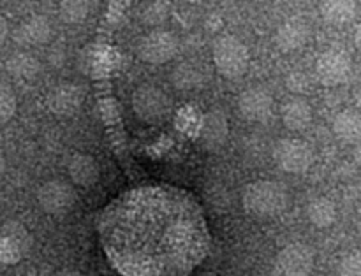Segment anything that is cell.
Returning a JSON list of instances; mask_svg holds the SVG:
<instances>
[{"mask_svg":"<svg viewBox=\"0 0 361 276\" xmlns=\"http://www.w3.org/2000/svg\"><path fill=\"white\" fill-rule=\"evenodd\" d=\"M307 218L317 229H328L337 222V206L328 197H316L307 206Z\"/></svg>","mask_w":361,"mask_h":276,"instance_id":"18","label":"cell"},{"mask_svg":"<svg viewBox=\"0 0 361 276\" xmlns=\"http://www.w3.org/2000/svg\"><path fill=\"white\" fill-rule=\"evenodd\" d=\"M7 73L16 80L30 81L41 73V62L37 56H34L28 51H18L11 55L6 62Z\"/></svg>","mask_w":361,"mask_h":276,"instance_id":"17","label":"cell"},{"mask_svg":"<svg viewBox=\"0 0 361 276\" xmlns=\"http://www.w3.org/2000/svg\"><path fill=\"white\" fill-rule=\"evenodd\" d=\"M228 118H226L224 113L221 109H214V111L207 113L201 122L200 129V137L201 143L207 148L214 150V148H221L222 144L228 139Z\"/></svg>","mask_w":361,"mask_h":276,"instance_id":"15","label":"cell"},{"mask_svg":"<svg viewBox=\"0 0 361 276\" xmlns=\"http://www.w3.org/2000/svg\"><path fill=\"white\" fill-rule=\"evenodd\" d=\"M59 14L67 25L83 23L90 14V0H60Z\"/></svg>","mask_w":361,"mask_h":276,"instance_id":"21","label":"cell"},{"mask_svg":"<svg viewBox=\"0 0 361 276\" xmlns=\"http://www.w3.org/2000/svg\"><path fill=\"white\" fill-rule=\"evenodd\" d=\"M55 276H85L83 273H80V271H74V270H66V271H60L59 275Z\"/></svg>","mask_w":361,"mask_h":276,"instance_id":"27","label":"cell"},{"mask_svg":"<svg viewBox=\"0 0 361 276\" xmlns=\"http://www.w3.org/2000/svg\"><path fill=\"white\" fill-rule=\"evenodd\" d=\"M212 58L221 76L226 80H240L249 69L250 53L238 37L228 34L214 41Z\"/></svg>","mask_w":361,"mask_h":276,"instance_id":"2","label":"cell"},{"mask_svg":"<svg viewBox=\"0 0 361 276\" xmlns=\"http://www.w3.org/2000/svg\"><path fill=\"white\" fill-rule=\"evenodd\" d=\"M171 99L155 84H141L133 94V109L140 120L157 123L171 113Z\"/></svg>","mask_w":361,"mask_h":276,"instance_id":"4","label":"cell"},{"mask_svg":"<svg viewBox=\"0 0 361 276\" xmlns=\"http://www.w3.org/2000/svg\"><path fill=\"white\" fill-rule=\"evenodd\" d=\"M4 171H6V158H4V155L0 153V176L4 175Z\"/></svg>","mask_w":361,"mask_h":276,"instance_id":"28","label":"cell"},{"mask_svg":"<svg viewBox=\"0 0 361 276\" xmlns=\"http://www.w3.org/2000/svg\"><path fill=\"white\" fill-rule=\"evenodd\" d=\"M338 276H361V256L358 250H353L342 257L338 264Z\"/></svg>","mask_w":361,"mask_h":276,"instance_id":"23","label":"cell"},{"mask_svg":"<svg viewBox=\"0 0 361 276\" xmlns=\"http://www.w3.org/2000/svg\"><path fill=\"white\" fill-rule=\"evenodd\" d=\"M314 250L305 243H291L277 253L274 276H310L314 270Z\"/></svg>","mask_w":361,"mask_h":276,"instance_id":"7","label":"cell"},{"mask_svg":"<svg viewBox=\"0 0 361 276\" xmlns=\"http://www.w3.org/2000/svg\"><path fill=\"white\" fill-rule=\"evenodd\" d=\"M67 172L74 185L88 189V187H94L101 178V165L92 155L76 153L67 162Z\"/></svg>","mask_w":361,"mask_h":276,"instance_id":"14","label":"cell"},{"mask_svg":"<svg viewBox=\"0 0 361 276\" xmlns=\"http://www.w3.org/2000/svg\"><path fill=\"white\" fill-rule=\"evenodd\" d=\"M53 35V27L44 16H30L18 25L14 30V41L25 48H34L49 42Z\"/></svg>","mask_w":361,"mask_h":276,"instance_id":"13","label":"cell"},{"mask_svg":"<svg viewBox=\"0 0 361 276\" xmlns=\"http://www.w3.org/2000/svg\"><path fill=\"white\" fill-rule=\"evenodd\" d=\"M7 35H9V25H7L6 18H4L2 14H0V44H2V42L6 41Z\"/></svg>","mask_w":361,"mask_h":276,"instance_id":"26","label":"cell"},{"mask_svg":"<svg viewBox=\"0 0 361 276\" xmlns=\"http://www.w3.org/2000/svg\"><path fill=\"white\" fill-rule=\"evenodd\" d=\"M238 109L249 122H267L274 113V97L264 87H250L240 94Z\"/></svg>","mask_w":361,"mask_h":276,"instance_id":"10","label":"cell"},{"mask_svg":"<svg viewBox=\"0 0 361 276\" xmlns=\"http://www.w3.org/2000/svg\"><path fill=\"white\" fill-rule=\"evenodd\" d=\"M185 2H189V4H200V2H203V0H185Z\"/></svg>","mask_w":361,"mask_h":276,"instance_id":"29","label":"cell"},{"mask_svg":"<svg viewBox=\"0 0 361 276\" xmlns=\"http://www.w3.org/2000/svg\"><path fill=\"white\" fill-rule=\"evenodd\" d=\"M310 25L303 18H288L275 32V44L282 53H295L310 41Z\"/></svg>","mask_w":361,"mask_h":276,"instance_id":"11","label":"cell"},{"mask_svg":"<svg viewBox=\"0 0 361 276\" xmlns=\"http://www.w3.org/2000/svg\"><path fill=\"white\" fill-rule=\"evenodd\" d=\"M286 83H288L289 90L295 92V94H303V92L309 90V87H310L309 76H307L305 73H300V70L289 74L288 80H286Z\"/></svg>","mask_w":361,"mask_h":276,"instance_id":"25","label":"cell"},{"mask_svg":"<svg viewBox=\"0 0 361 276\" xmlns=\"http://www.w3.org/2000/svg\"><path fill=\"white\" fill-rule=\"evenodd\" d=\"M314 113L310 108L309 101L300 95H293V97L286 99L281 106V120L284 127L291 132H302V130L309 129L312 123Z\"/></svg>","mask_w":361,"mask_h":276,"instance_id":"12","label":"cell"},{"mask_svg":"<svg viewBox=\"0 0 361 276\" xmlns=\"http://www.w3.org/2000/svg\"><path fill=\"white\" fill-rule=\"evenodd\" d=\"M319 11L330 25H345L356 16V0H321Z\"/></svg>","mask_w":361,"mask_h":276,"instance_id":"19","label":"cell"},{"mask_svg":"<svg viewBox=\"0 0 361 276\" xmlns=\"http://www.w3.org/2000/svg\"><path fill=\"white\" fill-rule=\"evenodd\" d=\"M178 49L180 42L175 34L157 28L141 37L140 44H137V55L143 62L152 63V65H162L175 58Z\"/></svg>","mask_w":361,"mask_h":276,"instance_id":"6","label":"cell"},{"mask_svg":"<svg viewBox=\"0 0 361 276\" xmlns=\"http://www.w3.org/2000/svg\"><path fill=\"white\" fill-rule=\"evenodd\" d=\"M166 16H168V6L164 2H152L143 13V20L150 25L162 23Z\"/></svg>","mask_w":361,"mask_h":276,"instance_id":"24","label":"cell"},{"mask_svg":"<svg viewBox=\"0 0 361 276\" xmlns=\"http://www.w3.org/2000/svg\"><path fill=\"white\" fill-rule=\"evenodd\" d=\"M274 161L281 171L289 175H305L314 164V150L307 141L284 137L274 148Z\"/></svg>","mask_w":361,"mask_h":276,"instance_id":"3","label":"cell"},{"mask_svg":"<svg viewBox=\"0 0 361 276\" xmlns=\"http://www.w3.org/2000/svg\"><path fill=\"white\" fill-rule=\"evenodd\" d=\"M331 129L334 134L337 136V139H341L342 143H358L361 137V116L356 109H342L335 115L334 123H331Z\"/></svg>","mask_w":361,"mask_h":276,"instance_id":"16","label":"cell"},{"mask_svg":"<svg viewBox=\"0 0 361 276\" xmlns=\"http://www.w3.org/2000/svg\"><path fill=\"white\" fill-rule=\"evenodd\" d=\"M242 204L250 217L268 220L284 213L289 204V192L281 182L257 180L243 189Z\"/></svg>","mask_w":361,"mask_h":276,"instance_id":"1","label":"cell"},{"mask_svg":"<svg viewBox=\"0 0 361 276\" xmlns=\"http://www.w3.org/2000/svg\"><path fill=\"white\" fill-rule=\"evenodd\" d=\"M85 88L76 83H60L53 87L46 95V106L53 115L60 118L73 116L80 111L85 102Z\"/></svg>","mask_w":361,"mask_h":276,"instance_id":"9","label":"cell"},{"mask_svg":"<svg viewBox=\"0 0 361 276\" xmlns=\"http://www.w3.org/2000/svg\"><path fill=\"white\" fill-rule=\"evenodd\" d=\"M37 203L48 215H66L76 204V190L69 182L49 180L37 190Z\"/></svg>","mask_w":361,"mask_h":276,"instance_id":"8","label":"cell"},{"mask_svg":"<svg viewBox=\"0 0 361 276\" xmlns=\"http://www.w3.org/2000/svg\"><path fill=\"white\" fill-rule=\"evenodd\" d=\"M317 80L324 87H341L348 83L353 74V60L348 51L341 48H330L321 53L316 60Z\"/></svg>","mask_w":361,"mask_h":276,"instance_id":"5","label":"cell"},{"mask_svg":"<svg viewBox=\"0 0 361 276\" xmlns=\"http://www.w3.org/2000/svg\"><path fill=\"white\" fill-rule=\"evenodd\" d=\"M16 108L18 101L14 90L6 81H0V127H4L13 120Z\"/></svg>","mask_w":361,"mask_h":276,"instance_id":"22","label":"cell"},{"mask_svg":"<svg viewBox=\"0 0 361 276\" xmlns=\"http://www.w3.org/2000/svg\"><path fill=\"white\" fill-rule=\"evenodd\" d=\"M204 77H207L204 76V70L197 63L192 62L180 63L171 73V81L175 84V88L183 92L197 90L200 87H203Z\"/></svg>","mask_w":361,"mask_h":276,"instance_id":"20","label":"cell"}]
</instances>
